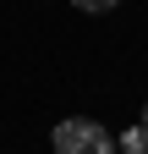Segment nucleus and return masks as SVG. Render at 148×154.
<instances>
[{"label": "nucleus", "instance_id": "obj_1", "mask_svg": "<svg viewBox=\"0 0 148 154\" xmlns=\"http://www.w3.org/2000/svg\"><path fill=\"white\" fill-rule=\"evenodd\" d=\"M55 154H121V143L110 138L99 121H88V116H66L61 127L49 132Z\"/></svg>", "mask_w": 148, "mask_h": 154}, {"label": "nucleus", "instance_id": "obj_3", "mask_svg": "<svg viewBox=\"0 0 148 154\" xmlns=\"http://www.w3.org/2000/svg\"><path fill=\"white\" fill-rule=\"evenodd\" d=\"M71 6H77V11H88V17H104V11H115L121 0H71Z\"/></svg>", "mask_w": 148, "mask_h": 154}, {"label": "nucleus", "instance_id": "obj_4", "mask_svg": "<svg viewBox=\"0 0 148 154\" xmlns=\"http://www.w3.org/2000/svg\"><path fill=\"white\" fill-rule=\"evenodd\" d=\"M143 127H148V105H143Z\"/></svg>", "mask_w": 148, "mask_h": 154}, {"label": "nucleus", "instance_id": "obj_2", "mask_svg": "<svg viewBox=\"0 0 148 154\" xmlns=\"http://www.w3.org/2000/svg\"><path fill=\"white\" fill-rule=\"evenodd\" d=\"M115 143H121V154H148V127H143V121H137V127H126Z\"/></svg>", "mask_w": 148, "mask_h": 154}]
</instances>
